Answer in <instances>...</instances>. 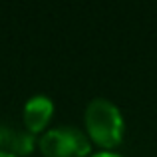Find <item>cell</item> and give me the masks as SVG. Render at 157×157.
I'll list each match as a JSON object with an SVG mask.
<instances>
[{
  "label": "cell",
  "instance_id": "cell-2",
  "mask_svg": "<svg viewBox=\"0 0 157 157\" xmlns=\"http://www.w3.org/2000/svg\"><path fill=\"white\" fill-rule=\"evenodd\" d=\"M44 157H88L92 151L90 137L70 125L54 127L38 141Z\"/></svg>",
  "mask_w": 157,
  "mask_h": 157
},
{
  "label": "cell",
  "instance_id": "cell-5",
  "mask_svg": "<svg viewBox=\"0 0 157 157\" xmlns=\"http://www.w3.org/2000/svg\"><path fill=\"white\" fill-rule=\"evenodd\" d=\"M92 157H121V155L111 153V151H101V153H96V155H92Z\"/></svg>",
  "mask_w": 157,
  "mask_h": 157
},
{
  "label": "cell",
  "instance_id": "cell-1",
  "mask_svg": "<svg viewBox=\"0 0 157 157\" xmlns=\"http://www.w3.org/2000/svg\"><path fill=\"white\" fill-rule=\"evenodd\" d=\"M84 121L90 139L104 151H109L121 143L123 131H125L123 117L117 105L111 104L109 100H104V98L92 100L86 107Z\"/></svg>",
  "mask_w": 157,
  "mask_h": 157
},
{
  "label": "cell",
  "instance_id": "cell-3",
  "mask_svg": "<svg viewBox=\"0 0 157 157\" xmlns=\"http://www.w3.org/2000/svg\"><path fill=\"white\" fill-rule=\"evenodd\" d=\"M54 115V101L48 96H34L24 104V127L30 131L32 135L44 131V127H48Z\"/></svg>",
  "mask_w": 157,
  "mask_h": 157
},
{
  "label": "cell",
  "instance_id": "cell-7",
  "mask_svg": "<svg viewBox=\"0 0 157 157\" xmlns=\"http://www.w3.org/2000/svg\"><path fill=\"white\" fill-rule=\"evenodd\" d=\"M0 157H14V155H10V153H6V151H0Z\"/></svg>",
  "mask_w": 157,
  "mask_h": 157
},
{
  "label": "cell",
  "instance_id": "cell-4",
  "mask_svg": "<svg viewBox=\"0 0 157 157\" xmlns=\"http://www.w3.org/2000/svg\"><path fill=\"white\" fill-rule=\"evenodd\" d=\"M34 145H36V139L28 129L4 127V139H2L0 151H6V153H10L14 157H24V155L32 153Z\"/></svg>",
  "mask_w": 157,
  "mask_h": 157
},
{
  "label": "cell",
  "instance_id": "cell-6",
  "mask_svg": "<svg viewBox=\"0 0 157 157\" xmlns=\"http://www.w3.org/2000/svg\"><path fill=\"white\" fill-rule=\"evenodd\" d=\"M2 139H4V127L0 125V147H2Z\"/></svg>",
  "mask_w": 157,
  "mask_h": 157
}]
</instances>
